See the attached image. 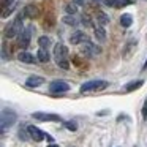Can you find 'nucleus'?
Here are the masks:
<instances>
[{"instance_id":"obj_1","label":"nucleus","mask_w":147,"mask_h":147,"mask_svg":"<svg viewBox=\"0 0 147 147\" xmlns=\"http://www.w3.org/2000/svg\"><path fill=\"white\" fill-rule=\"evenodd\" d=\"M54 60L59 68L62 70H70V59H68V49L62 43H57L54 46Z\"/></svg>"},{"instance_id":"obj_2","label":"nucleus","mask_w":147,"mask_h":147,"mask_svg":"<svg viewBox=\"0 0 147 147\" xmlns=\"http://www.w3.org/2000/svg\"><path fill=\"white\" fill-rule=\"evenodd\" d=\"M24 18H26L24 13H19L16 18H14L13 22L7 27V30H5V36H7L8 40L16 38V36L21 35V32H22V21H24Z\"/></svg>"},{"instance_id":"obj_3","label":"nucleus","mask_w":147,"mask_h":147,"mask_svg":"<svg viewBox=\"0 0 147 147\" xmlns=\"http://www.w3.org/2000/svg\"><path fill=\"white\" fill-rule=\"evenodd\" d=\"M109 86L108 81H103V79H92V81H87L81 86L79 92L81 93H86V92H100V90H105L106 87Z\"/></svg>"},{"instance_id":"obj_4","label":"nucleus","mask_w":147,"mask_h":147,"mask_svg":"<svg viewBox=\"0 0 147 147\" xmlns=\"http://www.w3.org/2000/svg\"><path fill=\"white\" fill-rule=\"evenodd\" d=\"M16 120H18L16 112L11 111V109H3V111H2V117H0V127H2V133H5V131H7L10 127H13Z\"/></svg>"},{"instance_id":"obj_5","label":"nucleus","mask_w":147,"mask_h":147,"mask_svg":"<svg viewBox=\"0 0 147 147\" xmlns=\"http://www.w3.org/2000/svg\"><path fill=\"white\" fill-rule=\"evenodd\" d=\"M79 52H81V55H84V57H87V59H93V57L101 54V48L93 45V43H90V41H86V43H82Z\"/></svg>"},{"instance_id":"obj_6","label":"nucleus","mask_w":147,"mask_h":147,"mask_svg":"<svg viewBox=\"0 0 147 147\" xmlns=\"http://www.w3.org/2000/svg\"><path fill=\"white\" fill-rule=\"evenodd\" d=\"M27 130H29L30 138H32L35 142H41L43 139H48V141H51V142H54V138H52L51 134L45 133V131L40 130L38 127H35V125H29V127H27Z\"/></svg>"},{"instance_id":"obj_7","label":"nucleus","mask_w":147,"mask_h":147,"mask_svg":"<svg viewBox=\"0 0 147 147\" xmlns=\"http://www.w3.org/2000/svg\"><path fill=\"white\" fill-rule=\"evenodd\" d=\"M32 35H33V26H26L22 29V32H21L19 35V46L22 49H27L30 45V40H32Z\"/></svg>"},{"instance_id":"obj_8","label":"nucleus","mask_w":147,"mask_h":147,"mask_svg":"<svg viewBox=\"0 0 147 147\" xmlns=\"http://www.w3.org/2000/svg\"><path fill=\"white\" fill-rule=\"evenodd\" d=\"M70 90V84L65 82V81H52L51 84H49V92L51 93H65Z\"/></svg>"},{"instance_id":"obj_9","label":"nucleus","mask_w":147,"mask_h":147,"mask_svg":"<svg viewBox=\"0 0 147 147\" xmlns=\"http://www.w3.org/2000/svg\"><path fill=\"white\" fill-rule=\"evenodd\" d=\"M32 117L40 122H62L60 115L52 114V112H33Z\"/></svg>"},{"instance_id":"obj_10","label":"nucleus","mask_w":147,"mask_h":147,"mask_svg":"<svg viewBox=\"0 0 147 147\" xmlns=\"http://www.w3.org/2000/svg\"><path fill=\"white\" fill-rule=\"evenodd\" d=\"M24 16L27 18V19H36V18L40 16V7L35 3H29L26 8L22 10Z\"/></svg>"},{"instance_id":"obj_11","label":"nucleus","mask_w":147,"mask_h":147,"mask_svg":"<svg viewBox=\"0 0 147 147\" xmlns=\"http://www.w3.org/2000/svg\"><path fill=\"white\" fill-rule=\"evenodd\" d=\"M89 41V38H87V35L82 32V30H76V32H73L70 35V43L71 45H82V43Z\"/></svg>"},{"instance_id":"obj_12","label":"nucleus","mask_w":147,"mask_h":147,"mask_svg":"<svg viewBox=\"0 0 147 147\" xmlns=\"http://www.w3.org/2000/svg\"><path fill=\"white\" fill-rule=\"evenodd\" d=\"M105 3L108 5V7H111V8H117V10H120V8H125V7L133 5V0H105Z\"/></svg>"},{"instance_id":"obj_13","label":"nucleus","mask_w":147,"mask_h":147,"mask_svg":"<svg viewBox=\"0 0 147 147\" xmlns=\"http://www.w3.org/2000/svg\"><path fill=\"white\" fill-rule=\"evenodd\" d=\"M18 59H19V62H22V63H27V65H30V63H36V62H38V57H36V55L30 54V52H27V51L19 52Z\"/></svg>"},{"instance_id":"obj_14","label":"nucleus","mask_w":147,"mask_h":147,"mask_svg":"<svg viewBox=\"0 0 147 147\" xmlns=\"http://www.w3.org/2000/svg\"><path fill=\"white\" fill-rule=\"evenodd\" d=\"M43 84H45V79L41 76H30L26 79V86L30 87V89H36V87L43 86Z\"/></svg>"},{"instance_id":"obj_15","label":"nucleus","mask_w":147,"mask_h":147,"mask_svg":"<svg viewBox=\"0 0 147 147\" xmlns=\"http://www.w3.org/2000/svg\"><path fill=\"white\" fill-rule=\"evenodd\" d=\"M93 35H95V38H96V41H98V43H105L106 41V36H108L103 26H95V27H93Z\"/></svg>"},{"instance_id":"obj_16","label":"nucleus","mask_w":147,"mask_h":147,"mask_svg":"<svg viewBox=\"0 0 147 147\" xmlns=\"http://www.w3.org/2000/svg\"><path fill=\"white\" fill-rule=\"evenodd\" d=\"M36 57H38L40 63H48L49 59H51V55H49V52H48V48H40L38 52H36Z\"/></svg>"},{"instance_id":"obj_17","label":"nucleus","mask_w":147,"mask_h":147,"mask_svg":"<svg viewBox=\"0 0 147 147\" xmlns=\"http://www.w3.org/2000/svg\"><path fill=\"white\" fill-rule=\"evenodd\" d=\"M142 86H144V81L142 79H136V81H131V82L125 84L123 90L125 92H133V90H138L139 87H142Z\"/></svg>"},{"instance_id":"obj_18","label":"nucleus","mask_w":147,"mask_h":147,"mask_svg":"<svg viewBox=\"0 0 147 147\" xmlns=\"http://www.w3.org/2000/svg\"><path fill=\"white\" fill-rule=\"evenodd\" d=\"M96 21H98V24L100 26H103V27H106L108 24H111V19H109V16L106 13H103V11H96Z\"/></svg>"},{"instance_id":"obj_19","label":"nucleus","mask_w":147,"mask_h":147,"mask_svg":"<svg viewBox=\"0 0 147 147\" xmlns=\"http://www.w3.org/2000/svg\"><path fill=\"white\" fill-rule=\"evenodd\" d=\"M131 24H133V16H131V14H128V13L122 14V16H120V26L123 27V29H128Z\"/></svg>"},{"instance_id":"obj_20","label":"nucleus","mask_w":147,"mask_h":147,"mask_svg":"<svg viewBox=\"0 0 147 147\" xmlns=\"http://www.w3.org/2000/svg\"><path fill=\"white\" fill-rule=\"evenodd\" d=\"M62 22L65 24V26H70V27H76L78 26V21L76 18L73 16V14H67V16L62 18Z\"/></svg>"},{"instance_id":"obj_21","label":"nucleus","mask_w":147,"mask_h":147,"mask_svg":"<svg viewBox=\"0 0 147 147\" xmlns=\"http://www.w3.org/2000/svg\"><path fill=\"white\" fill-rule=\"evenodd\" d=\"M134 46H136V40H131V41L127 43V46H125V52H123V57H128V55L134 51Z\"/></svg>"},{"instance_id":"obj_22","label":"nucleus","mask_w":147,"mask_h":147,"mask_svg":"<svg viewBox=\"0 0 147 147\" xmlns=\"http://www.w3.org/2000/svg\"><path fill=\"white\" fill-rule=\"evenodd\" d=\"M38 45H40V48H48V46L51 45V40H49V36H46V35L40 36V38H38Z\"/></svg>"},{"instance_id":"obj_23","label":"nucleus","mask_w":147,"mask_h":147,"mask_svg":"<svg viewBox=\"0 0 147 147\" xmlns=\"http://www.w3.org/2000/svg\"><path fill=\"white\" fill-rule=\"evenodd\" d=\"M81 22H82V26H86V27H95L89 14H82V16H81Z\"/></svg>"},{"instance_id":"obj_24","label":"nucleus","mask_w":147,"mask_h":147,"mask_svg":"<svg viewBox=\"0 0 147 147\" xmlns=\"http://www.w3.org/2000/svg\"><path fill=\"white\" fill-rule=\"evenodd\" d=\"M65 11H67V14H76L78 8H76V3H67L65 5Z\"/></svg>"},{"instance_id":"obj_25","label":"nucleus","mask_w":147,"mask_h":147,"mask_svg":"<svg viewBox=\"0 0 147 147\" xmlns=\"http://www.w3.org/2000/svg\"><path fill=\"white\" fill-rule=\"evenodd\" d=\"M65 128L70 130V131H76L78 130V123L74 120H68V122H65Z\"/></svg>"},{"instance_id":"obj_26","label":"nucleus","mask_w":147,"mask_h":147,"mask_svg":"<svg viewBox=\"0 0 147 147\" xmlns=\"http://www.w3.org/2000/svg\"><path fill=\"white\" fill-rule=\"evenodd\" d=\"M19 138L22 141H27L30 138V134H29V130H27V128H21L19 130Z\"/></svg>"},{"instance_id":"obj_27","label":"nucleus","mask_w":147,"mask_h":147,"mask_svg":"<svg viewBox=\"0 0 147 147\" xmlns=\"http://www.w3.org/2000/svg\"><path fill=\"white\" fill-rule=\"evenodd\" d=\"M16 0H2V8H8V7H14Z\"/></svg>"},{"instance_id":"obj_28","label":"nucleus","mask_w":147,"mask_h":147,"mask_svg":"<svg viewBox=\"0 0 147 147\" xmlns=\"http://www.w3.org/2000/svg\"><path fill=\"white\" fill-rule=\"evenodd\" d=\"M141 112H142V119H144V120H147V100L144 101V105H142V111H141Z\"/></svg>"},{"instance_id":"obj_29","label":"nucleus","mask_w":147,"mask_h":147,"mask_svg":"<svg viewBox=\"0 0 147 147\" xmlns=\"http://www.w3.org/2000/svg\"><path fill=\"white\" fill-rule=\"evenodd\" d=\"M71 2H73V3H76L78 7H84V5H86V0H71Z\"/></svg>"},{"instance_id":"obj_30","label":"nucleus","mask_w":147,"mask_h":147,"mask_svg":"<svg viewBox=\"0 0 147 147\" xmlns=\"http://www.w3.org/2000/svg\"><path fill=\"white\" fill-rule=\"evenodd\" d=\"M48 147H60V146H57V144H49Z\"/></svg>"},{"instance_id":"obj_31","label":"nucleus","mask_w":147,"mask_h":147,"mask_svg":"<svg viewBox=\"0 0 147 147\" xmlns=\"http://www.w3.org/2000/svg\"><path fill=\"white\" fill-rule=\"evenodd\" d=\"M142 70H147V60H146V63L142 65Z\"/></svg>"},{"instance_id":"obj_32","label":"nucleus","mask_w":147,"mask_h":147,"mask_svg":"<svg viewBox=\"0 0 147 147\" xmlns=\"http://www.w3.org/2000/svg\"><path fill=\"white\" fill-rule=\"evenodd\" d=\"M70 147H74V146H70Z\"/></svg>"}]
</instances>
